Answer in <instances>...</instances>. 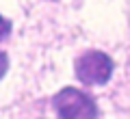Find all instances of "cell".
Segmentation results:
<instances>
[{
	"label": "cell",
	"mask_w": 130,
	"mask_h": 119,
	"mask_svg": "<svg viewBox=\"0 0 130 119\" xmlns=\"http://www.w3.org/2000/svg\"><path fill=\"white\" fill-rule=\"evenodd\" d=\"M54 108L61 119H95L98 115L95 102L74 87H65L56 93Z\"/></svg>",
	"instance_id": "obj_1"
},
{
	"label": "cell",
	"mask_w": 130,
	"mask_h": 119,
	"mask_svg": "<svg viewBox=\"0 0 130 119\" xmlns=\"http://www.w3.org/2000/svg\"><path fill=\"white\" fill-rule=\"evenodd\" d=\"M76 78L83 84H104L113 74V61L100 50H89L76 59Z\"/></svg>",
	"instance_id": "obj_2"
},
{
	"label": "cell",
	"mask_w": 130,
	"mask_h": 119,
	"mask_svg": "<svg viewBox=\"0 0 130 119\" xmlns=\"http://www.w3.org/2000/svg\"><path fill=\"white\" fill-rule=\"evenodd\" d=\"M9 32H11V22H9L7 18H2V15H0V41H2Z\"/></svg>",
	"instance_id": "obj_3"
},
{
	"label": "cell",
	"mask_w": 130,
	"mask_h": 119,
	"mask_svg": "<svg viewBox=\"0 0 130 119\" xmlns=\"http://www.w3.org/2000/svg\"><path fill=\"white\" fill-rule=\"evenodd\" d=\"M7 69H9V56H7L5 52H0V80H2V76L7 74Z\"/></svg>",
	"instance_id": "obj_4"
}]
</instances>
